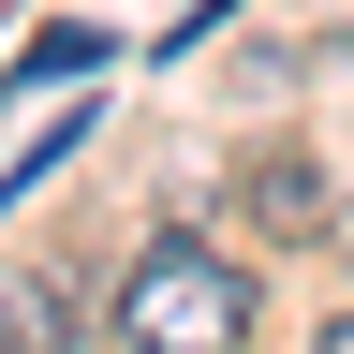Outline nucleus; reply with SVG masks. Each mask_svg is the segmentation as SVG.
Instances as JSON below:
<instances>
[{
    "instance_id": "nucleus-3",
    "label": "nucleus",
    "mask_w": 354,
    "mask_h": 354,
    "mask_svg": "<svg viewBox=\"0 0 354 354\" xmlns=\"http://www.w3.org/2000/svg\"><path fill=\"white\" fill-rule=\"evenodd\" d=\"M0 15H15V0H0Z\"/></svg>"
},
{
    "instance_id": "nucleus-1",
    "label": "nucleus",
    "mask_w": 354,
    "mask_h": 354,
    "mask_svg": "<svg viewBox=\"0 0 354 354\" xmlns=\"http://www.w3.org/2000/svg\"><path fill=\"white\" fill-rule=\"evenodd\" d=\"M118 339L221 354V339H251V281H236L221 251H148V266H133V295H118Z\"/></svg>"
},
{
    "instance_id": "nucleus-2",
    "label": "nucleus",
    "mask_w": 354,
    "mask_h": 354,
    "mask_svg": "<svg viewBox=\"0 0 354 354\" xmlns=\"http://www.w3.org/2000/svg\"><path fill=\"white\" fill-rule=\"evenodd\" d=\"M236 221L281 236V251H310V236H339V192H325L310 148H251V162H236Z\"/></svg>"
}]
</instances>
